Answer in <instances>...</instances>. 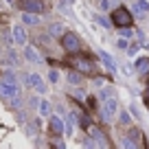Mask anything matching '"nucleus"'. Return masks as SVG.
Returning a JSON list of instances; mask_svg holds the SVG:
<instances>
[{"label": "nucleus", "instance_id": "f257e3e1", "mask_svg": "<svg viewBox=\"0 0 149 149\" xmlns=\"http://www.w3.org/2000/svg\"><path fill=\"white\" fill-rule=\"evenodd\" d=\"M0 97L7 99V103H11L13 107L20 105V86L11 72H7L5 79L0 81Z\"/></svg>", "mask_w": 149, "mask_h": 149}, {"label": "nucleus", "instance_id": "f03ea898", "mask_svg": "<svg viewBox=\"0 0 149 149\" xmlns=\"http://www.w3.org/2000/svg\"><path fill=\"white\" fill-rule=\"evenodd\" d=\"M112 24H114V26H118V29L130 26V24H132V13H130V9H125V7L114 9V11H112Z\"/></svg>", "mask_w": 149, "mask_h": 149}, {"label": "nucleus", "instance_id": "7ed1b4c3", "mask_svg": "<svg viewBox=\"0 0 149 149\" xmlns=\"http://www.w3.org/2000/svg\"><path fill=\"white\" fill-rule=\"evenodd\" d=\"M116 110H118V101H116V99H112V97H107L105 101H103L101 116L105 118V121H112V116L116 114Z\"/></svg>", "mask_w": 149, "mask_h": 149}, {"label": "nucleus", "instance_id": "20e7f679", "mask_svg": "<svg viewBox=\"0 0 149 149\" xmlns=\"http://www.w3.org/2000/svg\"><path fill=\"white\" fill-rule=\"evenodd\" d=\"M24 81H26V84L31 86L37 94H44V92L48 90V86L44 84V79L40 77V74H29V77H24Z\"/></svg>", "mask_w": 149, "mask_h": 149}, {"label": "nucleus", "instance_id": "39448f33", "mask_svg": "<svg viewBox=\"0 0 149 149\" xmlns=\"http://www.w3.org/2000/svg\"><path fill=\"white\" fill-rule=\"evenodd\" d=\"M61 46L68 53H77L79 51V40H77V35H74V33H64V35H61Z\"/></svg>", "mask_w": 149, "mask_h": 149}, {"label": "nucleus", "instance_id": "423d86ee", "mask_svg": "<svg viewBox=\"0 0 149 149\" xmlns=\"http://www.w3.org/2000/svg\"><path fill=\"white\" fill-rule=\"evenodd\" d=\"M22 9L31 13H42V2L40 0H22Z\"/></svg>", "mask_w": 149, "mask_h": 149}, {"label": "nucleus", "instance_id": "0eeeda50", "mask_svg": "<svg viewBox=\"0 0 149 149\" xmlns=\"http://www.w3.org/2000/svg\"><path fill=\"white\" fill-rule=\"evenodd\" d=\"M86 130H88V134H90V136H94V138H97V143H99V145H103V147L107 145V140H105V134H103V132L99 130L97 125H88Z\"/></svg>", "mask_w": 149, "mask_h": 149}, {"label": "nucleus", "instance_id": "6e6552de", "mask_svg": "<svg viewBox=\"0 0 149 149\" xmlns=\"http://www.w3.org/2000/svg\"><path fill=\"white\" fill-rule=\"evenodd\" d=\"M132 11H134V13H138V15H147V13H149V2H147V0H134Z\"/></svg>", "mask_w": 149, "mask_h": 149}, {"label": "nucleus", "instance_id": "1a4fd4ad", "mask_svg": "<svg viewBox=\"0 0 149 149\" xmlns=\"http://www.w3.org/2000/svg\"><path fill=\"white\" fill-rule=\"evenodd\" d=\"M51 132L55 136H61L64 134V121L59 116H51Z\"/></svg>", "mask_w": 149, "mask_h": 149}, {"label": "nucleus", "instance_id": "9d476101", "mask_svg": "<svg viewBox=\"0 0 149 149\" xmlns=\"http://www.w3.org/2000/svg\"><path fill=\"white\" fill-rule=\"evenodd\" d=\"M24 57H26L29 61H33V64H40V61H42V57L37 55V48H33V46L24 48Z\"/></svg>", "mask_w": 149, "mask_h": 149}, {"label": "nucleus", "instance_id": "9b49d317", "mask_svg": "<svg viewBox=\"0 0 149 149\" xmlns=\"http://www.w3.org/2000/svg\"><path fill=\"white\" fill-rule=\"evenodd\" d=\"M13 42L15 44H24L26 42V31H24V26H15L13 29Z\"/></svg>", "mask_w": 149, "mask_h": 149}, {"label": "nucleus", "instance_id": "f8f14e48", "mask_svg": "<svg viewBox=\"0 0 149 149\" xmlns=\"http://www.w3.org/2000/svg\"><path fill=\"white\" fill-rule=\"evenodd\" d=\"M37 112H40V116H51V103L46 99L37 101Z\"/></svg>", "mask_w": 149, "mask_h": 149}, {"label": "nucleus", "instance_id": "ddd939ff", "mask_svg": "<svg viewBox=\"0 0 149 149\" xmlns=\"http://www.w3.org/2000/svg\"><path fill=\"white\" fill-rule=\"evenodd\" d=\"M74 66L79 70H84V72H90V74H94V66L90 64V61H86V59H77L74 61Z\"/></svg>", "mask_w": 149, "mask_h": 149}, {"label": "nucleus", "instance_id": "4468645a", "mask_svg": "<svg viewBox=\"0 0 149 149\" xmlns=\"http://www.w3.org/2000/svg\"><path fill=\"white\" fill-rule=\"evenodd\" d=\"M22 22H24V24H37V22H40V18H37V13L26 11V13L22 15Z\"/></svg>", "mask_w": 149, "mask_h": 149}, {"label": "nucleus", "instance_id": "2eb2a0df", "mask_svg": "<svg viewBox=\"0 0 149 149\" xmlns=\"http://www.w3.org/2000/svg\"><path fill=\"white\" fill-rule=\"evenodd\" d=\"M136 70H138V72H147L149 70V59L147 57H143V59L136 61Z\"/></svg>", "mask_w": 149, "mask_h": 149}, {"label": "nucleus", "instance_id": "dca6fc26", "mask_svg": "<svg viewBox=\"0 0 149 149\" xmlns=\"http://www.w3.org/2000/svg\"><path fill=\"white\" fill-rule=\"evenodd\" d=\"M101 57H103V61H105V66L112 70V72H114V70H116V64H114V59H112V57H107L105 53H101Z\"/></svg>", "mask_w": 149, "mask_h": 149}, {"label": "nucleus", "instance_id": "f3484780", "mask_svg": "<svg viewBox=\"0 0 149 149\" xmlns=\"http://www.w3.org/2000/svg\"><path fill=\"white\" fill-rule=\"evenodd\" d=\"M68 81H70L72 86H74V84L79 86V84H81L84 79H81V74H79V72H70V74H68Z\"/></svg>", "mask_w": 149, "mask_h": 149}, {"label": "nucleus", "instance_id": "a211bd4d", "mask_svg": "<svg viewBox=\"0 0 149 149\" xmlns=\"http://www.w3.org/2000/svg\"><path fill=\"white\" fill-rule=\"evenodd\" d=\"M127 138H132V140H134L136 145H140V138H143V134H140L138 130H132V132H130V136H127Z\"/></svg>", "mask_w": 149, "mask_h": 149}, {"label": "nucleus", "instance_id": "6ab92c4d", "mask_svg": "<svg viewBox=\"0 0 149 149\" xmlns=\"http://www.w3.org/2000/svg\"><path fill=\"white\" fill-rule=\"evenodd\" d=\"M130 114H127V112H121V125H130Z\"/></svg>", "mask_w": 149, "mask_h": 149}, {"label": "nucleus", "instance_id": "aec40b11", "mask_svg": "<svg viewBox=\"0 0 149 149\" xmlns=\"http://www.w3.org/2000/svg\"><path fill=\"white\" fill-rule=\"evenodd\" d=\"M59 33H61L59 24H51V35H59Z\"/></svg>", "mask_w": 149, "mask_h": 149}, {"label": "nucleus", "instance_id": "412c9836", "mask_svg": "<svg viewBox=\"0 0 149 149\" xmlns=\"http://www.w3.org/2000/svg\"><path fill=\"white\" fill-rule=\"evenodd\" d=\"M99 9H110V0H99Z\"/></svg>", "mask_w": 149, "mask_h": 149}, {"label": "nucleus", "instance_id": "4be33fe9", "mask_svg": "<svg viewBox=\"0 0 149 149\" xmlns=\"http://www.w3.org/2000/svg\"><path fill=\"white\" fill-rule=\"evenodd\" d=\"M118 48H130V42L127 40H118Z\"/></svg>", "mask_w": 149, "mask_h": 149}, {"label": "nucleus", "instance_id": "5701e85b", "mask_svg": "<svg viewBox=\"0 0 149 149\" xmlns=\"http://www.w3.org/2000/svg\"><path fill=\"white\" fill-rule=\"evenodd\" d=\"M121 35H123V37H132V31H127V29L123 26V29H121Z\"/></svg>", "mask_w": 149, "mask_h": 149}, {"label": "nucleus", "instance_id": "b1692460", "mask_svg": "<svg viewBox=\"0 0 149 149\" xmlns=\"http://www.w3.org/2000/svg\"><path fill=\"white\" fill-rule=\"evenodd\" d=\"M51 81H53V84H55V81H59V74H57L55 70H53V72H51Z\"/></svg>", "mask_w": 149, "mask_h": 149}, {"label": "nucleus", "instance_id": "393cba45", "mask_svg": "<svg viewBox=\"0 0 149 149\" xmlns=\"http://www.w3.org/2000/svg\"><path fill=\"white\" fill-rule=\"evenodd\" d=\"M107 97H110V90H107V88H105V90H101V99H103V101H105Z\"/></svg>", "mask_w": 149, "mask_h": 149}, {"label": "nucleus", "instance_id": "a878e982", "mask_svg": "<svg viewBox=\"0 0 149 149\" xmlns=\"http://www.w3.org/2000/svg\"><path fill=\"white\" fill-rule=\"evenodd\" d=\"M145 101H149V86H147V92H145Z\"/></svg>", "mask_w": 149, "mask_h": 149}, {"label": "nucleus", "instance_id": "bb28decb", "mask_svg": "<svg viewBox=\"0 0 149 149\" xmlns=\"http://www.w3.org/2000/svg\"><path fill=\"white\" fill-rule=\"evenodd\" d=\"M7 2H11V0H7Z\"/></svg>", "mask_w": 149, "mask_h": 149}]
</instances>
